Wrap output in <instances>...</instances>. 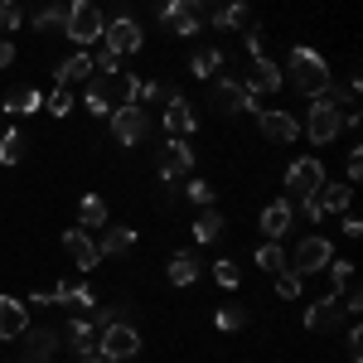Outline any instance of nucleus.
Instances as JSON below:
<instances>
[{
	"instance_id": "nucleus-1",
	"label": "nucleus",
	"mask_w": 363,
	"mask_h": 363,
	"mask_svg": "<svg viewBox=\"0 0 363 363\" xmlns=\"http://www.w3.org/2000/svg\"><path fill=\"white\" fill-rule=\"evenodd\" d=\"M281 78H291L296 92H306V97H325V87L335 83V73H330V63L306 49V44H291V54H286V73Z\"/></svg>"
},
{
	"instance_id": "nucleus-2",
	"label": "nucleus",
	"mask_w": 363,
	"mask_h": 363,
	"mask_svg": "<svg viewBox=\"0 0 363 363\" xmlns=\"http://www.w3.org/2000/svg\"><path fill=\"white\" fill-rule=\"evenodd\" d=\"M102 29H107V15H102L97 0H68V25H63V34H68L78 49H92V44L102 39Z\"/></svg>"
},
{
	"instance_id": "nucleus-3",
	"label": "nucleus",
	"mask_w": 363,
	"mask_h": 363,
	"mask_svg": "<svg viewBox=\"0 0 363 363\" xmlns=\"http://www.w3.org/2000/svg\"><path fill=\"white\" fill-rule=\"evenodd\" d=\"M97 349H102V359L107 363H126L140 354V330L131 320H112V325H102V335H97Z\"/></svg>"
},
{
	"instance_id": "nucleus-4",
	"label": "nucleus",
	"mask_w": 363,
	"mask_h": 363,
	"mask_svg": "<svg viewBox=\"0 0 363 363\" xmlns=\"http://www.w3.org/2000/svg\"><path fill=\"white\" fill-rule=\"evenodd\" d=\"M330 262H335V242H330V238H320V233H315V238H301L296 252L286 257V267H291L296 277H315V272H325Z\"/></svg>"
},
{
	"instance_id": "nucleus-5",
	"label": "nucleus",
	"mask_w": 363,
	"mask_h": 363,
	"mask_svg": "<svg viewBox=\"0 0 363 363\" xmlns=\"http://www.w3.org/2000/svg\"><path fill=\"white\" fill-rule=\"evenodd\" d=\"M160 25L169 34H179V39H189L203 29V0H165L160 5Z\"/></svg>"
},
{
	"instance_id": "nucleus-6",
	"label": "nucleus",
	"mask_w": 363,
	"mask_h": 363,
	"mask_svg": "<svg viewBox=\"0 0 363 363\" xmlns=\"http://www.w3.org/2000/svg\"><path fill=\"white\" fill-rule=\"evenodd\" d=\"M97 44H107L116 58L121 54H136L140 44H145V29H140V20H131V15H107V29H102V39Z\"/></svg>"
},
{
	"instance_id": "nucleus-7",
	"label": "nucleus",
	"mask_w": 363,
	"mask_h": 363,
	"mask_svg": "<svg viewBox=\"0 0 363 363\" xmlns=\"http://www.w3.org/2000/svg\"><path fill=\"white\" fill-rule=\"evenodd\" d=\"M339 131H344V112H339L330 97H315V107H310V116H306V136L315 140V145H335Z\"/></svg>"
},
{
	"instance_id": "nucleus-8",
	"label": "nucleus",
	"mask_w": 363,
	"mask_h": 363,
	"mask_svg": "<svg viewBox=\"0 0 363 363\" xmlns=\"http://www.w3.org/2000/svg\"><path fill=\"white\" fill-rule=\"evenodd\" d=\"M112 136H116V145H140V140L150 136V116H145L140 102L116 107V112H112Z\"/></svg>"
},
{
	"instance_id": "nucleus-9",
	"label": "nucleus",
	"mask_w": 363,
	"mask_h": 363,
	"mask_svg": "<svg viewBox=\"0 0 363 363\" xmlns=\"http://www.w3.org/2000/svg\"><path fill=\"white\" fill-rule=\"evenodd\" d=\"M320 184H325V165H320L315 155H306V160H296V165L286 169V194L296 199V203H301V199H310Z\"/></svg>"
},
{
	"instance_id": "nucleus-10",
	"label": "nucleus",
	"mask_w": 363,
	"mask_h": 363,
	"mask_svg": "<svg viewBox=\"0 0 363 363\" xmlns=\"http://www.w3.org/2000/svg\"><path fill=\"white\" fill-rule=\"evenodd\" d=\"M155 169H160V179H184V174L194 169V150H189L184 140L169 136L165 145H160V160H155Z\"/></svg>"
},
{
	"instance_id": "nucleus-11",
	"label": "nucleus",
	"mask_w": 363,
	"mask_h": 363,
	"mask_svg": "<svg viewBox=\"0 0 363 363\" xmlns=\"http://www.w3.org/2000/svg\"><path fill=\"white\" fill-rule=\"evenodd\" d=\"M63 252L73 257L78 272H92V267L102 262V257H97V238H92L87 228H68V233H63Z\"/></svg>"
},
{
	"instance_id": "nucleus-12",
	"label": "nucleus",
	"mask_w": 363,
	"mask_h": 363,
	"mask_svg": "<svg viewBox=\"0 0 363 363\" xmlns=\"http://www.w3.org/2000/svg\"><path fill=\"white\" fill-rule=\"evenodd\" d=\"M213 107H218V112H257V97H252L247 87L242 83H233V78H218V83H213Z\"/></svg>"
},
{
	"instance_id": "nucleus-13",
	"label": "nucleus",
	"mask_w": 363,
	"mask_h": 363,
	"mask_svg": "<svg viewBox=\"0 0 363 363\" xmlns=\"http://www.w3.org/2000/svg\"><path fill=\"white\" fill-rule=\"evenodd\" d=\"M257 131L272 140V145H286V140H296L301 121H296L291 112H277V107H267V112H257Z\"/></svg>"
},
{
	"instance_id": "nucleus-14",
	"label": "nucleus",
	"mask_w": 363,
	"mask_h": 363,
	"mask_svg": "<svg viewBox=\"0 0 363 363\" xmlns=\"http://www.w3.org/2000/svg\"><path fill=\"white\" fill-rule=\"evenodd\" d=\"M344 325V306H339V296H325V301H315V306L306 310V330L310 335H330V330H339Z\"/></svg>"
},
{
	"instance_id": "nucleus-15",
	"label": "nucleus",
	"mask_w": 363,
	"mask_h": 363,
	"mask_svg": "<svg viewBox=\"0 0 363 363\" xmlns=\"http://www.w3.org/2000/svg\"><path fill=\"white\" fill-rule=\"evenodd\" d=\"M281 83H286V78H281V68H277L267 54H257V58H252V68H247V83H242V87H247L252 97H257V92L267 97V92H281Z\"/></svg>"
},
{
	"instance_id": "nucleus-16",
	"label": "nucleus",
	"mask_w": 363,
	"mask_h": 363,
	"mask_svg": "<svg viewBox=\"0 0 363 363\" xmlns=\"http://www.w3.org/2000/svg\"><path fill=\"white\" fill-rule=\"evenodd\" d=\"M25 354H29V363H49L63 349V339H58V330H44V325H29L25 335Z\"/></svg>"
},
{
	"instance_id": "nucleus-17",
	"label": "nucleus",
	"mask_w": 363,
	"mask_h": 363,
	"mask_svg": "<svg viewBox=\"0 0 363 363\" xmlns=\"http://www.w3.org/2000/svg\"><path fill=\"white\" fill-rule=\"evenodd\" d=\"M160 121H165V131H169L174 140H184V136L199 126V121H194V107H189L179 92H169V97H165V116H160Z\"/></svg>"
},
{
	"instance_id": "nucleus-18",
	"label": "nucleus",
	"mask_w": 363,
	"mask_h": 363,
	"mask_svg": "<svg viewBox=\"0 0 363 363\" xmlns=\"http://www.w3.org/2000/svg\"><path fill=\"white\" fill-rule=\"evenodd\" d=\"M291 223H296L291 199H277V203H267V208H262V233H267V242L286 238V233H291Z\"/></svg>"
},
{
	"instance_id": "nucleus-19",
	"label": "nucleus",
	"mask_w": 363,
	"mask_h": 363,
	"mask_svg": "<svg viewBox=\"0 0 363 363\" xmlns=\"http://www.w3.org/2000/svg\"><path fill=\"white\" fill-rule=\"evenodd\" d=\"M349 199H354V184H330V179H325V184L310 194V203H315V213L325 218V213H344Z\"/></svg>"
},
{
	"instance_id": "nucleus-20",
	"label": "nucleus",
	"mask_w": 363,
	"mask_h": 363,
	"mask_svg": "<svg viewBox=\"0 0 363 363\" xmlns=\"http://www.w3.org/2000/svg\"><path fill=\"white\" fill-rule=\"evenodd\" d=\"M203 25H213V29H252L257 20H252V5L228 0V5H213V15H208Z\"/></svg>"
},
{
	"instance_id": "nucleus-21",
	"label": "nucleus",
	"mask_w": 363,
	"mask_h": 363,
	"mask_svg": "<svg viewBox=\"0 0 363 363\" xmlns=\"http://www.w3.org/2000/svg\"><path fill=\"white\" fill-rule=\"evenodd\" d=\"M29 330V310L15 296H0V339H20Z\"/></svg>"
},
{
	"instance_id": "nucleus-22",
	"label": "nucleus",
	"mask_w": 363,
	"mask_h": 363,
	"mask_svg": "<svg viewBox=\"0 0 363 363\" xmlns=\"http://www.w3.org/2000/svg\"><path fill=\"white\" fill-rule=\"evenodd\" d=\"M54 73H58V87H68V83H87V78H92V54H87V49L68 54V58H63V63L54 68Z\"/></svg>"
},
{
	"instance_id": "nucleus-23",
	"label": "nucleus",
	"mask_w": 363,
	"mask_h": 363,
	"mask_svg": "<svg viewBox=\"0 0 363 363\" xmlns=\"http://www.w3.org/2000/svg\"><path fill=\"white\" fill-rule=\"evenodd\" d=\"M136 247V228H102V242H97V257H121V252H131Z\"/></svg>"
},
{
	"instance_id": "nucleus-24",
	"label": "nucleus",
	"mask_w": 363,
	"mask_h": 363,
	"mask_svg": "<svg viewBox=\"0 0 363 363\" xmlns=\"http://www.w3.org/2000/svg\"><path fill=\"white\" fill-rule=\"evenodd\" d=\"M199 272H203V267H199L194 252H174V257H169V267H165V277L174 281V286H194Z\"/></svg>"
},
{
	"instance_id": "nucleus-25",
	"label": "nucleus",
	"mask_w": 363,
	"mask_h": 363,
	"mask_svg": "<svg viewBox=\"0 0 363 363\" xmlns=\"http://www.w3.org/2000/svg\"><path fill=\"white\" fill-rule=\"evenodd\" d=\"M39 107H44V97H39L34 87H15V92L0 102V112H10V116H34Z\"/></svg>"
},
{
	"instance_id": "nucleus-26",
	"label": "nucleus",
	"mask_w": 363,
	"mask_h": 363,
	"mask_svg": "<svg viewBox=\"0 0 363 363\" xmlns=\"http://www.w3.org/2000/svg\"><path fill=\"white\" fill-rule=\"evenodd\" d=\"M97 335H102V330H97V320H92V315L68 320V344H73V349H97Z\"/></svg>"
},
{
	"instance_id": "nucleus-27",
	"label": "nucleus",
	"mask_w": 363,
	"mask_h": 363,
	"mask_svg": "<svg viewBox=\"0 0 363 363\" xmlns=\"http://www.w3.org/2000/svg\"><path fill=\"white\" fill-rule=\"evenodd\" d=\"M25 155H29V140H25V131H20V126L0 131V160H5V165H20Z\"/></svg>"
},
{
	"instance_id": "nucleus-28",
	"label": "nucleus",
	"mask_w": 363,
	"mask_h": 363,
	"mask_svg": "<svg viewBox=\"0 0 363 363\" xmlns=\"http://www.w3.org/2000/svg\"><path fill=\"white\" fill-rule=\"evenodd\" d=\"M83 107H87L92 116H112V102H107V92H102V73H92V78H87Z\"/></svg>"
},
{
	"instance_id": "nucleus-29",
	"label": "nucleus",
	"mask_w": 363,
	"mask_h": 363,
	"mask_svg": "<svg viewBox=\"0 0 363 363\" xmlns=\"http://www.w3.org/2000/svg\"><path fill=\"white\" fill-rule=\"evenodd\" d=\"M194 238H199V242H218V238H223V213L203 208V213L194 218Z\"/></svg>"
},
{
	"instance_id": "nucleus-30",
	"label": "nucleus",
	"mask_w": 363,
	"mask_h": 363,
	"mask_svg": "<svg viewBox=\"0 0 363 363\" xmlns=\"http://www.w3.org/2000/svg\"><path fill=\"white\" fill-rule=\"evenodd\" d=\"M218 68H223V49H199V54L189 58V73H194V78H213Z\"/></svg>"
},
{
	"instance_id": "nucleus-31",
	"label": "nucleus",
	"mask_w": 363,
	"mask_h": 363,
	"mask_svg": "<svg viewBox=\"0 0 363 363\" xmlns=\"http://www.w3.org/2000/svg\"><path fill=\"white\" fill-rule=\"evenodd\" d=\"M78 223L83 228H102L107 223V203H102V194H87L83 203H78Z\"/></svg>"
},
{
	"instance_id": "nucleus-32",
	"label": "nucleus",
	"mask_w": 363,
	"mask_h": 363,
	"mask_svg": "<svg viewBox=\"0 0 363 363\" xmlns=\"http://www.w3.org/2000/svg\"><path fill=\"white\" fill-rule=\"evenodd\" d=\"M68 25V5H44L39 15H34V29L39 34H54V29H63Z\"/></svg>"
},
{
	"instance_id": "nucleus-33",
	"label": "nucleus",
	"mask_w": 363,
	"mask_h": 363,
	"mask_svg": "<svg viewBox=\"0 0 363 363\" xmlns=\"http://www.w3.org/2000/svg\"><path fill=\"white\" fill-rule=\"evenodd\" d=\"M257 272H272V277L286 272V252H281L277 242H262V247H257Z\"/></svg>"
},
{
	"instance_id": "nucleus-34",
	"label": "nucleus",
	"mask_w": 363,
	"mask_h": 363,
	"mask_svg": "<svg viewBox=\"0 0 363 363\" xmlns=\"http://www.w3.org/2000/svg\"><path fill=\"white\" fill-rule=\"evenodd\" d=\"M213 325H218L223 335H238V330L247 325V310H242V306H223V310H213Z\"/></svg>"
},
{
	"instance_id": "nucleus-35",
	"label": "nucleus",
	"mask_w": 363,
	"mask_h": 363,
	"mask_svg": "<svg viewBox=\"0 0 363 363\" xmlns=\"http://www.w3.org/2000/svg\"><path fill=\"white\" fill-rule=\"evenodd\" d=\"M301 291H306V277H296L291 267L277 272V296H281V301H301Z\"/></svg>"
},
{
	"instance_id": "nucleus-36",
	"label": "nucleus",
	"mask_w": 363,
	"mask_h": 363,
	"mask_svg": "<svg viewBox=\"0 0 363 363\" xmlns=\"http://www.w3.org/2000/svg\"><path fill=\"white\" fill-rule=\"evenodd\" d=\"M349 286H354V267L335 257V262H330V296H344Z\"/></svg>"
},
{
	"instance_id": "nucleus-37",
	"label": "nucleus",
	"mask_w": 363,
	"mask_h": 363,
	"mask_svg": "<svg viewBox=\"0 0 363 363\" xmlns=\"http://www.w3.org/2000/svg\"><path fill=\"white\" fill-rule=\"evenodd\" d=\"M44 107H49L54 116H68L78 102H73V92H68V87H58V92H49V97H44Z\"/></svg>"
},
{
	"instance_id": "nucleus-38",
	"label": "nucleus",
	"mask_w": 363,
	"mask_h": 363,
	"mask_svg": "<svg viewBox=\"0 0 363 363\" xmlns=\"http://www.w3.org/2000/svg\"><path fill=\"white\" fill-rule=\"evenodd\" d=\"M213 277H218V286H223V291H238V281H242V272H238L233 262H223V257H218V262H213Z\"/></svg>"
},
{
	"instance_id": "nucleus-39",
	"label": "nucleus",
	"mask_w": 363,
	"mask_h": 363,
	"mask_svg": "<svg viewBox=\"0 0 363 363\" xmlns=\"http://www.w3.org/2000/svg\"><path fill=\"white\" fill-rule=\"evenodd\" d=\"M25 25V15H20V5L15 0H0V34H10V29Z\"/></svg>"
},
{
	"instance_id": "nucleus-40",
	"label": "nucleus",
	"mask_w": 363,
	"mask_h": 363,
	"mask_svg": "<svg viewBox=\"0 0 363 363\" xmlns=\"http://www.w3.org/2000/svg\"><path fill=\"white\" fill-rule=\"evenodd\" d=\"M92 73H102V78H107V73H121V68H116V54L107 49V44L92 54Z\"/></svg>"
},
{
	"instance_id": "nucleus-41",
	"label": "nucleus",
	"mask_w": 363,
	"mask_h": 363,
	"mask_svg": "<svg viewBox=\"0 0 363 363\" xmlns=\"http://www.w3.org/2000/svg\"><path fill=\"white\" fill-rule=\"evenodd\" d=\"M242 44H247V58H257V54H267V34H262V25H252V29H242Z\"/></svg>"
},
{
	"instance_id": "nucleus-42",
	"label": "nucleus",
	"mask_w": 363,
	"mask_h": 363,
	"mask_svg": "<svg viewBox=\"0 0 363 363\" xmlns=\"http://www.w3.org/2000/svg\"><path fill=\"white\" fill-rule=\"evenodd\" d=\"M189 199L194 203H213V184L208 179H189Z\"/></svg>"
},
{
	"instance_id": "nucleus-43",
	"label": "nucleus",
	"mask_w": 363,
	"mask_h": 363,
	"mask_svg": "<svg viewBox=\"0 0 363 363\" xmlns=\"http://www.w3.org/2000/svg\"><path fill=\"white\" fill-rule=\"evenodd\" d=\"M344 174H349V184H359V174H363V155H359V150H349V165H344Z\"/></svg>"
},
{
	"instance_id": "nucleus-44",
	"label": "nucleus",
	"mask_w": 363,
	"mask_h": 363,
	"mask_svg": "<svg viewBox=\"0 0 363 363\" xmlns=\"http://www.w3.org/2000/svg\"><path fill=\"white\" fill-rule=\"evenodd\" d=\"M344 233H349V238H359V233H363V218H359V213H349V208H344Z\"/></svg>"
},
{
	"instance_id": "nucleus-45",
	"label": "nucleus",
	"mask_w": 363,
	"mask_h": 363,
	"mask_svg": "<svg viewBox=\"0 0 363 363\" xmlns=\"http://www.w3.org/2000/svg\"><path fill=\"white\" fill-rule=\"evenodd\" d=\"M10 63H15V44H10V39H0V68H10Z\"/></svg>"
},
{
	"instance_id": "nucleus-46",
	"label": "nucleus",
	"mask_w": 363,
	"mask_h": 363,
	"mask_svg": "<svg viewBox=\"0 0 363 363\" xmlns=\"http://www.w3.org/2000/svg\"><path fill=\"white\" fill-rule=\"evenodd\" d=\"M78 363H107V359H102V349H78Z\"/></svg>"
},
{
	"instance_id": "nucleus-47",
	"label": "nucleus",
	"mask_w": 363,
	"mask_h": 363,
	"mask_svg": "<svg viewBox=\"0 0 363 363\" xmlns=\"http://www.w3.org/2000/svg\"><path fill=\"white\" fill-rule=\"evenodd\" d=\"M349 363H359V354H354V359H349Z\"/></svg>"
}]
</instances>
